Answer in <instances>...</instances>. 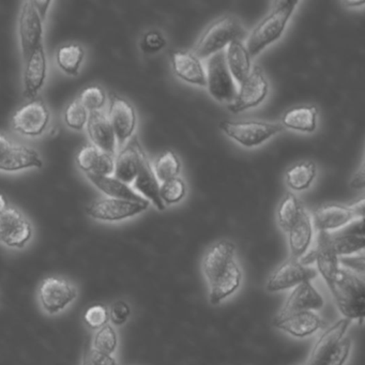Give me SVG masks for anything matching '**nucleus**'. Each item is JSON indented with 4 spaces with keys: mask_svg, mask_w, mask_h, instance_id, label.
Instances as JSON below:
<instances>
[{
    "mask_svg": "<svg viewBox=\"0 0 365 365\" xmlns=\"http://www.w3.org/2000/svg\"><path fill=\"white\" fill-rule=\"evenodd\" d=\"M38 296L42 309L50 315H56L78 298V292L68 279L52 277L40 284Z\"/></svg>",
    "mask_w": 365,
    "mask_h": 365,
    "instance_id": "nucleus-6",
    "label": "nucleus"
},
{
    "mask_svg": "<svg viewBox=\"0 0 365 365\" xmlns=\"http://www.w3.org/2000/svg\"><path fill=\"white\" fill-rule=\"evenodd\" d=\"M166 46V39L162 33L158 31H150L145 34L140 42V48L146 54H155L163 50Z\"/></svg>",
    "mask_w": 365,
    "mask_h": 365,
    "instance_id": "nucleus-43",
    "label": "nucleus"
},
{
    "mask_svg": "<svg viewBox=\"0 0 365 365\" xmlns=\"http://www.w3.org/2000/svg\"><path fill=\"white\" fill-rule=\"evenodd\" d=\"M220 128L228 138L247 148L258 146L284 130L282 123L260 120H223Z\"/></svg>",
    "mask_w": 365,
    "mask_h": 365,
    "instance_id": "nucleus-4",
    "label": "nucleus"
},
{
    "mask_svg": "<svg viewBox=\"0 0 365 365\" xmlns=\"http://www.w3.org/2000/svg\"><path fill=\"white\" fill-rule=\"evenodd\" d=\"M149 207V200L134 202L121 198H101L87 206L89 217L99 221L116 222L135 217Z\"/></svg>",
    "mask_w": 365,
    "mask_h": 365,
    "instance_id": "nucleus-7",
    "label": "nucleus"
},
{
    "mask_svg": "<svg viewBox=\"0 0 365 365\" xmlns=\"http://www.w3.org/2000/svg\"><path fill=\"white\" fill-rule=\"evenodd\" d=\"M173 71L181 80L198 86H207L206 71L196 55L187 51H170Z\"/></svg>",
    "mask_w": 365,
    "mask_h": 365,
    "instance_id": "nucleus-15",
    "label": "nucleus"
},
{
    "mask_svg": "<svg viewBox=\"0 0 365 365\" xmlns=\"http://www.w3.org/2000/svg\"><path fill=\"white\" fill-rule=\"evenodd\" d=\"M364 198H360V200L354 202V204L350 205L349 207L350 210L354 213V217H363L364 215Z\"/></svg>",
    "mask_w": 365,
    "mask_h": 365,
    "instance_id": "nucleus-48",
    "label": "nucleus"
},
{
    "mask_svg": "<svg viewBox=\"0 0 365 365\" xmlns=\"http://www.w3.org/2000/svg\"><path fill=\"white\" fill-rule=\"evenodd\" d=\"M87 178L93 182L102 193L113 198L134 200V202H145L140 194L136 193L129 185L118 180L115 177L98 176V175H86Z\"/></svg>",
    "mask_w": 365,
    "mask_h": 365,
    "instance_id": "nucleus-32",
    "label": "nucleus"
},
{
    "mask_svg": "<svg viewBox=\"0 0 365 365\" xmlns=\"http://www.w3.org/2000/svg\"><path fill=\"white\" fill-rule=\"evenodd\" d=\"M12 144H14V140H10L5 134L0 133V157L7 153Z\"/></svg>",
    "mask_w": 365,
    "mask_h": 365,
    "instance_id": "nucleus-49",
    "label": "nucleus"
},
{
    "mask_svg": "<svg viewBox=\"0 0 365 365\" xmlns=\"http://www.w3.org/2000/svg\"><path fill=\"white\" fill-rule=\"evenodd\" d=\"M33 236V228L21 211L8 207L0 215V243L11 249H23Z\"/></svg>",
    "mask_w": 365,
    "mask_h": 365,
    "instance_id": "nucleus-10",
    "label": "nucleus"
},
{
    "mask_svg": "<svg viewBox=\"0 0 365 365\" xmlns=\"http://www.w3.org/2000/svg\"><path fill=\"white\" fill-rule=\"evenodd\" d=\"M350 322H351L347 318H343V319L335 322L330 328L327 329L314 345L311 354H309V361H307V365H316L320 360H322L343 339L348 327L350 326Z\"/></svg>",
    "mask_w": 365,
    "mask_h": 365,
    "instance_id": "nucleus-29",
    "label": "nucleus"
},
{
    "mask_svg": "<svg viewBox=\"0 0 365 365\" xmlns=\"http://www.w3.org/2000/svg\"><path fill=\"white\" fill-rule=\"evenodd\" d=\"M108 118L112 123L119 146H123L135 131L138 117L135 108L125 98L110 93Z\"/></svg>",
    "mask_w": 365,
    "mask_h": 365,
    "instance_id": "nucleus-12",
    "label": "nucleus"
},
{
    "mask_svg": "<svg viewBox=\"0 0 365 365\" xmlns=\"http://www.w3.org/2000/svg\"><path fill=\"white\" fill-rule=\"evenodd\" d=\"M19 36L24 61L43 44V21L36 10L34 1H25L19 18Z\"/></svg>",
    "mask_w": 365,
    "mask_h": 365,
    "instance_id": "nucleus-11",
    "label": "nucleus"
},
{
    "mask_svg": "<svg viewBox=\"0 0 365 365\" xmlns=\"http://www.w3.org/2000/svg\"><path fill=\"white\" fill-rule=\"evenodd\" d=\"M314 254L320 274L327 284L330 283L339 269V256L333 247L330 232H318L317 245L314 249Z\"/></svg>",
    "mask_w": 365,
    "mask_h": 365,
    "instance_id": "nucleus-25",
    "label": "nucleus"
},
{
    "mask_svg": "<svg viewBox=\"0 0 365 365\" xmlns=\"http://www.w3.org/2000/svg\"><path fill=\"white\" fill-rule=\"evenodd\" d=\"M302 208V204L294 194L290 192L286 193L277 208V222L282 230H285L286 232L290 230L298 219Z\"/></svg>",
    "mask_w": 365,
    "mask_h": 365,
    "instance_id": "nucleus-35",
    "label": "nucleus"
},
{
    "mask_svg": "<svg viewBox=\"0 0 365 365\" xmlns=\"http://www.w3.org/2000/svg\"><path fill=\"white\" fill-rule=\"evenodd\" d=\"M241 281L242 272L238 262L234 259L212 283L209 284V301L211 304H219L234 294L240 287Z\"/></svg>",
    "mask_w": 365,
    "mask_h": 365,
    "instance_id": "nucleus-24",
    "label": "nucleus"
},
{
    "mask_svg": "<svg viewBox=\"0 0 365 365\" xmlns=\"http://www.w3.org/2000/svg\"><path fill=\"white\" fill-rule=\"evenodd\" d=\"M344 5L347 7H359V6L364 5V0H360V1H345Z\"/></svg>",
    "mask_w": 365,
    "mask_h": 365,
    "instance_id": "nucleus-52",
    "label": "nucleus"
},
{
    "mask_svg": "<svg viewBox=\"0 0 365 365\" xmlns=\"http://www.w3.org/2000/svg\"><path fill=\"white\" fill-rule=\"evenodd\" d=\"M51 114L41 99L31 100L23 104L12 116V127L25 136H39L46 131Z\"/></svg>",
    "mask_w": 365,
    "mask_h": 365,
    "instance_id": "nucleus-9",
    "label": "nucleus"
},
{
    "mask_svg": "<svg viewBox=\"0 0 365 365\" xmlns=\"http://www.w3.org/2000/svg\"><path fill=\"white\" fill-rule=\"evenodd\" d=\"M89 112L84 106L81 103L80 100H74L72 103L68 106L65 112V123L68 127L73 130H83L87 125Z\"/></svg>",
    "mask_w": 365,
    "mask_h": 365,
    "instance_id": "nucleus-39",
    "label": "nucleus"
},
{
    "mask_svg": "<svg viewBox=\"0 0 365 365\" xmlns=\"http://www.w3.org/2000/svg\"><path fill=\"white\" fill-rule=\"evenodd\" d=\"M24 95L34 100L43 87L48 71V61L43 44L38 46L24 61Z\"/></svg>",
    "mask_w": 365,
    "mask_h": 365,
    "instance_id": "nucleus-14",
    "label": "nucleus"
},
{
    "mask_svg": "<svg viewBox=\"0 0 365 365\" xmlns=\"http://www.w3.org/2000/svg\"><path fill=\"white\" fill-rule=\"evenodd\" d=\"M78 168L88 175L110 176L114 174L115 155L96 147L95 145H85L76 155Z\"/></svg>",
    "mask_w": 365,
    "mask_h": 365,
    "instance_id": "nucleus-20",
    "label": "nucleus"
},
{
    "mask_svg": "<svg viewBox=\"0 0 365 365\" xmlns=\"http://www.w3.org/2000/svg\"><path fill=\"white\" fill-rule=\"evenodd\" d=\"M316 170L317 168H316L315 162H298L286 170V185L294 191L307 190L315 179Z\"/></svg>",
    "mask_w": 365,
    "mask_h": 365,
    "instance_id": "nucleus-33",
    "label": "nucleus"
},
{
    "mask_svg": "<svg viewBox=\"0 0 365 365\" xmlns=\"http://www.w3.org/2000/svg\"><path fill=\"white\" fill-rule=\"evenodd\" d=\"M333 247L337 256L351 255L364 249V232H363V219H359L349 226L336 232L330 234Z\"/></svg>",
    "mask_w": 365,
    "mask_h": 365,
    "instance_id": "nucleus-28",
    "label": "nucleus"
},
{
    "mask_svg": "<svg viewBox=\"0 0 365 365\" xmlns=\"http://www.w3.org/2000/svg\"><path fill=\"white\" fill-rule=\"evenodd\" d=\"M81 103L86 108L88 112H95V110H101V108L106 106V95L104 89L98 85H91L87 87L81 93Z\"/></svg>",
    "mask_w": 365,
    "mask_h": 365,
    "instance_id": "nucleus-40",
    "label": "nucleus"
},
{
    "mask_svg": "<svg viewBox=\"0 0 365 365\" xmlns=\"http://www.w3.org/2000/svg\"><path fill=\"white\" fill-rule=\"evenodd\" d=\"M298 4L297 0H283L274 3L268 16L256 25L247 38L245 48L250 56H257L267 46L281 38L282 34L285 31L286 24Z\"/></svg>",
    "mask_w": 365,
    "mask_h": 365,
    "instance_id": "nucleus-2",
    "label": "nucleus"
},
{
    "mask_svg": "<svg viewBox=\"0 0 365 365\" xmlns=\"http://www.w3.org/2000/svg\"><path fill=\"white\" fill-rule=\"evenodd\" d=\"M247 36V29L236 16H224L211 23L202 34L194 46L193 54L198 58H209L215 53L223 51L235 40H242Z\"/></svg>",
    "mask_w": 365,
    "mask_h": 365,
    "instance_id": "nucleus-3",
    "label": "nucleus"
},
{
    "mask_svg": "<svg viewBox=\"0 0 365 365\" xmlns=\"http://www.w3.org/2000/svg\"><path fill=\"white\" fill-rule=\"evenodd\" d=\"M91 339H87L85 344L84 351H83L82 365H91V360H89V351H91Z\"/></svg>",
    "mask_w": 365,
    "mask_h": 365,
    "instance_id": "nucleus-50",
    "label": "nucleus"
},
{
    "mask_svg": "<svg viewBox=\"0 0 365 365\" xmlns=\"http://www.w3.org/2000/svg\"><path fill=\"white\" fill-rule=\"evenodd\" d=\"M269 91V83L264 76V70L259 66L255 65L251 69L249 76L240 84V89L236 98L228 106V110L234 114L256 108L259 106Z\"/></svg>",
    "mask_w": 365,
    "mask_h": 365,
    "instance_id": "nucleus-8",
    "label": "nucleus"
},
{
    "mask_svg": "<svg viewBox=\"0 0 365 365\" xmlns=\"http://www.w3.org/2000/svg\"><path fill=\"white\" fill-rule=\"evenodd\" d=\"M43 161L39 153L26 145L14 143L5 155L0 157V170L16 172L25 168H40Z\"/></svg>",
    "mask_w": 365,
    "mask_h": 365,
    "instance_id": "nucleus-22",
    "label": "nucleus"
},
{
    "mask_svg": "<svg viewBox=\"0 0 365 365\" xmlns=\"http://www.w3.org/2000/svg\"><path fill=\"white\" fill-rule=\"evenodd\" d=\"M324 299L312 285L311 282H304L299 284L290 292L277 317L298 313V312L318 311L324 307Z\"/></svg>",
    "mask_w": 365,
    "mask_h": 365,
    "instance_id": "nucleus-17",
    "label": "nucleus"
},
{
    "mask_svg": "<svg viewBox=\"0 0 365 365\" xmlns=\"http://www.w3.org/2000/svg\"><path fill=\"white\" fill-rule=\"evenodd\" d=\"M236 245L227 240L211 245L202 258V272L208 284L212 283L235 259Z\"/></svg>",
    "mask_w": 365,
    "mask_h": 365,
    "instance_id": "nucleus-18",
    "label": "nucleus"
},
{
    "mask_svg": "<svg viewBox=\"0 0 365 365\" xmlns=\"http://www.w3.org/2000/svg\"><path fill=\"white\" fill-rule=\"evenodd\" d=\"M351 349V339L344 336L339 343L316 365H344L349 356Z\"/></svg>",
    "mask_w": 365,
    "mask_h": 365,
    "instance_id": "nucleus-41",
    "label": "nucleus"
},
{
    "mask_svg": "<svg viewBox=\"0 0 365 365\" xmlns=\"http://www.w3.org/2000/svg\"><path fill=\"white\" fill-rule=\"evenodd\" d=\"M354 217V213L348 206L337 204L322 205L314 211V225L318 232H329L347 225Z\"/></svg>",
    "mask_w": 365,
    "mask_h": 365,
    "instance_id": "nucleus-27",
    "label": "nucleus"
},
{
    "mask_svg": "<svg viewBox=\"0 0 365 365\" xmlns=\"http://www.w3.org/2000/svg\"><path fill=\"white\" fill-rule=\"evenodd\" d=\"M350 185H351L354 189H364V166H361L360 170L354 174V178L351 179V183H350Z\"/></svg>",
    "mask_w": 365,
    "mask_h": 365,
    "instance_id": "nucleus-46",
    "label": "nucleus"
},
{
    "mask_svg": "<svg viewBox=\"0 0 365 365\" xmlns=\"http://www.w3.org/2000/svg\"><path fill=\"white\" fill-rule=\"evenodd\" d=\"M143 150L138 138L134 136L115 158V178L127 185L133 182L138 176Z\"/></svg>",
    "mask_w": 365,
    "mask_h": 365,
    "instance_id": "nucleus-21",
    "label": "nucleus"
},
{
    "mask_svg": "<svg viewBox=\"0 0 365 365\" xmlns=\"http://www.w3.org/2000/svg\"><path fill=\"white\" fill-rule=\"evenodd\" d=\"M133 182L134 187L145 197L151 200L158 210L163 211L165 209V205L163 204L161 196H160L159 180H158L153 165H151L150 161H149L148 157H147L144 150H143L142 155H140L138 176H136Z\"/></svg>",
    "mask_w": 365,
    "mask_h": 365,
    "instance_id": "nucleus-26",
    "label": "nucleus"
},
{
    "mask_svg": "<svg viewBox=\"0 0 365 365\" xmlns=\"http://www.w3.org/2000/svg\"><path fill=\"white\" fill-rule=\"evenodd\" d=\"M118 345V336L116 331L110 324L100 328L96 332L93 339V349L102 354H113Z\"/></svg>",
    "mask_w": 365,
    "mask_h": 365,
    "instance_id": "nucleus-37",
    "label": "nucleus"
},
{
    "mask_svg": "<svg viewBox=\"0 0 365 365\" xmlns=\"http://www.w3.org/2000/svg\"><path fill=\"white\" fill-rule=\"evenodd\" d=\"M131 315V307L125 301L118 300L110 305L108 309V316H110V322L115 326H123L129 319Z\"/></svg>",
    "mask_w": 365,
    "mask_h": 365,
    "instance_id": "nucleus-44",
    "label": "nucleus"
},
{
    "mask_svg": "<svg viewBox=\"0 0 365 365\" xmlns=\"http://www.w3.org/2000/svg\"><path fill=\"white\" fill-rule=\"evenodd\" d=\"M87 132L93 145L110 155L116 153V135L110 118L102 110L89 112Z\"/></svg>",
    "mask_w": 365,
    "mask_h": 365,
    "instance_id": "nucleus-19",
    "label": "nucleus"
},
{
    "mask_svg": "<svg viewBox=\"0 0 365 365\" xmlns=\"http://www.w3.org/2000/svg\"><path fill=\"white\" fill-rule=\"evenodd\" d=\"M85 51L78 43H68L57 51L56 61L59 68L69 76H78L84 61Z\"/></svg>",
    "mask_w": 365,
    "mask_h": 365,
    "instance_id": "nucleus-34",
    "label": "nucleus"
},
{
    "mask_svg": "<svg viewBox=\"0 0 365 365\" xmlns=\"http://www.w3.org/2000/svg\"><path fill=\"white\" fill-rule=\"evenodd\" d=\"M187 185L180 177L168 179L160 185V196L164 205L177 204L185 197Z\"/></svg>",
    "mask_w": 365,
    "mask_h": 365,
    "instance_id": "nucleus-38",
    "label": "nucleus"
},
{
    "mask_svg": "<svg viewBox=\"0 0 365 365\" xmlns=\"http://www.w3.org/2000/svg\"><path fill=\"white\" fill-rule=\"evenodd\" d=\"M226 63L232 78L241 84L251 72V56L241 40L228 44L225 53Z\"/></svg>",
    "mask_w": 365,
    "mask_h": 365,
    "instance_id": "nucleus-30",
    "label": "nucleus"
},
{
    "mask_svg": "<svg viewBox=\"0 0 365 365\" xmlns=\"http://www.w3.org/2000/svg\"><path fill=\"white\" fill-rule=\"evenodd\" d=\"M337 309L347 319L362 322L365 313V283L363 277L348 268H339L328 284Z\"/></svg>",
    "mask_w": 365,
    "mask_h": 365,
    "instance_id": "nucleus-1",
    "label": "nucleus"
},
{
    "mask_svg": "<svg viewBox=\"0 0 365 365\" xmlns=\"http://www.w3.org/2000/svg\"><path fill=\"white\" fill-rule=\"evenodd\" d=\"M89 360L91 365H118L113 354H102V352L96 351L93 348H91L89 351Z\"/></svg>",
    "mask_w": 365,
    "mask_h": 365,
    "instance_id": "nucleus-45",
    "label": "nucleus"
},
{
    "mask_svg": "<svg viewBox=\"0 0 365 365\" xmlns=\"http://www.w3.org/2000/svg\"><path fill=\"white\" fill-rule=\"evenodd\" d=\"M180 170V160H179L177 153L170 150V149L162 153L155 160V166H153V170H155L158 180L162 181V182L168 180V179L178 177Z\"/></svg>",
    "mask_w": 365,
    "mask_h": 365,
    "instance_id": "nucleus-36",
    "label": "nucleus"
},
{
    "mask_svg": "<svg viewBox=\"0 0 365 365\" xmlns=\"http://www.w3.org/2000/svg\"><path fill=\"white\" fill-rule=\"evenodd\" d=\"M207 87L217 101L232 103L237 96L236 85L226 63L225 52L220 51L207 61Z\"/></svg>",
    "mask_w": 365,
    "mask_h": 365,
    "instance_id": "nucleus-5",
    "label": "nucleus"
},
{
    "mask_svg": "<svg viewBox=\"0 0 365 365\" xmlns=\"http://www.w3.org/2000/svg\"><path fill=\"white\" fill-rule=\"evenodd\" d=\"M316 275L315 269L304 266L299 259L290 257L271 275L267 283V290L277 292L289 289L304 282H311Z\"/></svg>",
    "mask_w": 365,
    "mask_h": 365,
    "instance_id": "nucleus-13",
    "label": "nucleus"
},
{
    "mask_svg": "<svg viewBox=\"0 0 365 365\" xmlns=\"http://www.w3.org/2000/svg\"><path fill=\"white\" fill-rule=\"evenodd\" d=\"M9 207V202H8L7 198L4 194L0 193V215Z\"/></svg>",
    "mask_w": 365,
    "mask_h": 365,
    "instance_id": "nucleus-51",
    "label": "nucleus"
},
{
    "mask_svg": "<svg viewBox=\"0 0 365 365\" xmlns=\"http://www.w3.org/2000/svg\"><path fill=\"white\" fill-rule=\"evenodd\" d=\"M110 316L108 309L103 304H93L87 309L84 315V320L87 326L93 330H99L102 327L108 324Z\"/></svg>",
    "mask_w": 365,
    "mask_h": 365,
    "instance_id": "nucleus-42",
    "label": "nucleus"
},
{
    "mask_svg": "<svg viewBox=\"0 0 365 365\" xmlns=\"http://www.w3.org/2000/svg\"><path fill=\"white\" fill-rule=\"evenodd\" d=\"M274 326L294 337H307L324 327L322 318L314 311H303L275 318Z\"/></svg>",
    "mask_w": 365,
    "mask_h": 365,
    "instance_id": "nucleus-16",
    "label": "nucleus"
},
{
    "mask_svg": "<svg viewBox=\"0 0 365 365\" xmlns=\"http://www.w3.org/2000/svg\"><path fill=\"white\" fill-rule=\"evenodd\" d=\"M287 232L290 257L300 259L307 253L313 239V220L304 207L301 209L298 219Z\"/></svg>",
    "mask_w": 365,
    "mask_h": 365,
    "instance_id": "nucleus-23",
    "label": "nucleus"
},
{
    "mask_svg": "<svg viewBox=\"0 0 365 365\" xmlns=\"http://www.w3.org/2000/svg\"><path fill=\"white\" fill-rule=\"evenodd\" d=\"M51 4L52 3H51L50 0H48V1H44V0H42V1H34L36 10H37L38 14H39L43 23L46 21V14H48V7H50Z\"/></svg>",
    "mask_w": 365,
    "mask_h": 365,
    "instance_id": "nucleus-47",
    "label": "nucleus"
},
{
    "mask_svg": "<svg viewBox=\"0 0 365 365\" xmlns=\"http://www.w3.org/2000/svg\"><path fill=\"white\" fill-rule=\"evenodd\" d=\"M317 108L314 106H299L286 110L282 117V125L294 131L311 133L317 125Z\"/></svg>",
    "mask_w": 365,
    "mask_h": 365,
    "instance_id": "nucleus-31",
    "label": "nucleus"
}]
</instances>
